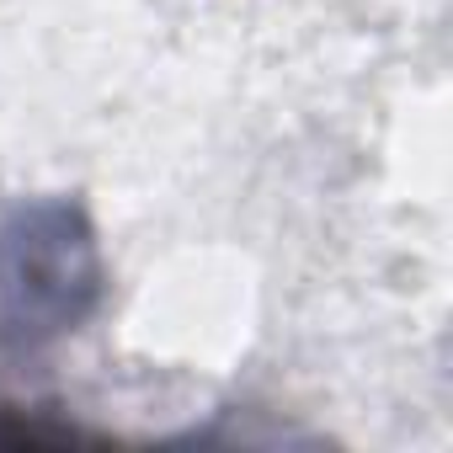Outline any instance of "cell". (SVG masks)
<instances>
[{"label":"cell","mask_w":453,"mask_h":453,"mask_svg":"<svg viewBox=\"0 0 453 453\" xmlns=\"http://www.w3.org/2000/svg\"><path fill=\"white\" fill-rule=\"evenodd\" d=\"M12 294H17V320L33 331H65L91 288V241L81 230H70V213L49 208L38 219H27V230L12 241V273H6Z\"/></svg>","instance_id":"1"}]
</instances>
